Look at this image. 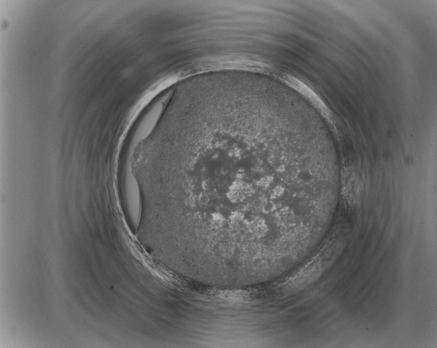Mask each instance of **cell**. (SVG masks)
<instances>
[{"label": "cell", "instance_id": "cell-1", "mask_svg": "<svg viewBox=\"0 0 437 348\" xmlns=\"http://www.w3.org/2000/svg\"><path fill=\"white\" fill-rule=\"evenodd\" d=\"M216 153L176 159L171 179L181 208L207 228L235 238L271 231L275 194L249 179L250 157L239 131L218 133Z\"/></svg>", "mask_w": 437, "mask_h": 348}]
</instances>
